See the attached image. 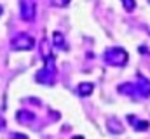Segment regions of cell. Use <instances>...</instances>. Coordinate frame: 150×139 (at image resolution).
Masks as SVG:
<instances>
[{
  "label": "cell",
  "mask_w": 150,
  "mask_h": 139,
  "mask_svg": "<svg viewBox=\"0 0 150 139\" xmlns=\"http://www.w3.org/2000/svg\"><path fill=\"white\" fill-rule=\"evenodd\" d=\"M2 12H4V9H2V5H0V16H2Z\"/></svg>",
  "instance_id": "2e32d148"
},
{
  "label": "cell",
  "mask_w": 150,
  "mask_h": 139,
  "mask_svg": "<svg viewBox=\"0 0 150 139\" xmlns=\"http://www.w3.org/2000/svg\"><path fill=\"white\" fill-rule=\"evenodd\" d=\"M19 9H21V18L25 21H33L37 16V5L33 0H21L19 2Z\"/></svg>",
  "instance_id": "277c9868"
},
{
  "label": "cell",
  "mask_w": 150,
  "mask_h": 139,
  "mask_svg": "<svg viewBox=\"0 0 150 139\" xmlns=\"http://www.w3.org/2000/svg\"><path fill=\"white\" fill-rule=\"evenodd\" d=\"M44 59V68L40 70L37 73V82L40 84H44V85H52L54 84V80H56V68H54V58H52V54H49V56H45V58H42Z\"/></svg>",
  "instance_id": "6da1fadb"
},
{
  "label": "cell",
  "mask_w": 150,
  "mask_h": 139,
  "mask_svg": "<svg viewBox=\"0 0 150 139\" xmlns=\"http://www.w3.org/2000/svg\"><path fill=\"white\" fill-rule=\"evenodd\" d=\"M52 44L58 47V49H67V42H65V35L61 33V32H54L52 33Z\"/></svg>",
  "instance_id": "52a82bcc"
},
{
  "label": "cell",
  "mask_w": 150,
  "mask_h": 139,
  "mask_svg": "<svg viewBox=\"0 0 150 139\" xmlns=\"http://www.w3.org/2000/svg\"><path fill=\"white\" fill-rule=\"evenodd\" d=\"M127 120L134 124V129L136 131H147L149 129V122H145V120H136V117H131V115L127 117Z\"/></svg>",
  "instance_id": "ba28073f"
},
{
  "label": "cell",
  "mask_w": 150,
  "mask_h": 139,
  "mask_svg": "<svg viewBox=\"0 0 150 139\" xmlns=\"http://www.w3.org/2000/svg\"><path fill=\"white\" fill-rule=\"evenodd\" d=\"M108 129H110L112 132H115V134H120V132H122V127H120V124H119L115 118H110V120H108Z\"/></svg>",
  "instance_id": "30bf717a"
},
{
  "label": "cell",
  "mask_w": 150,
  "mask_h": 139,
  "mask_svg": "<svg viewBox=\"0 0 150 139\" xmlns=\"http://www.w3.org/2000/svg\"><path fill=\"white\" fill-rule=\"evenodd\" d=\"M105 63L110 66H124L127 63V52L122 47H110L105 51Z\"/></svg>",
  "instance_id": "7a4b0ae2"
},
{
  "label": "cell",
  "mask_w": 150,
  "mask_h": 139,
  "mask_svg": "<svg viewBox=\"0 0 150 139\" xmlns=\"http://www.w3.org/2000/svg\"><path fill=\"white\" fill-rule=\"evenodd\" d=\"M93 91H94V85H93L91 82H84V84H80V85H79V89H77L79 96H82V98L91 96V94H93Z\"/></svg>",
  "instance_id": "8992f818"
},
{
  "label": "cell",
  "mask_w": 150,
  "mask_h": 139,
  "mask_svg": "<svg viewBox=\"0 0 150 139\" xmlns=\"http://www.w3.org/2000/svg\"><path fill=\"white\" fill-rule=\"evenodd\" d=\"M11 139H28V138H26L25 134H12V136H11Z\"/></svg>",
  "instance_id": "4fadbf2b"
},
{
  "label": "cell",
  "mask_w": 150,
  "mask_h": 139,
  "mask_svg": "<svg viewBox=\"0 0 150 139\" xmlns=\"http://www.w3.org/2000/svg\"><path fill=\"white\" fill-rule=\"evenodd\" d=\"M33 47H35V40L26 33H18L11 38L12 51H32Z\"/></svg>",
  "instance_id": "3957f363"
},
{
  "label": "cell",
  "mask_w": 150,
  "mask_h": 139,
  "mask_svg": "<svg viewBox=\"0 0 150 139\" xmlns=\"http://www.w3.org/2000/svg\"><path fill=\"white\" fill-rule=\"evenodd\" d=\"M74 139H84V138H82V136H75Z\"/></svg>",
  "instance_id": "9a60e30c"
},
{
  "label": "cell",
  "mask_w": 150,
  "mask_h": 139,
  "mask_svg": "<svg viewBox=\"0 0 150 139\" xmlns=\"http://www.w3.org/2000/svg\"><path fill=\"white\" fill-rule=\"evenodd\" d=\"M4 124H5V122H4V118H2V117H0V129H2V127H4Z\"/></svg>",
  "instance_id": "5bb4252c"
},
{
  "label": "cell",
  "mask_w": 150,
  "mask_h": 139,
  "mask_svg": "<svg viewBox=\"0 0 150 139\" xmlns=\"http://www.w3.org/2000/svg\"><path fill=\"white\" fill-rule=\"evenodd\" d=\"M136 92H138V96H150V82L149 80H145L143 77H140V84L136 85Z\"/></svg>",
  "instance_id": "5b68a950"
},
{
  "label": "cell",
  "mask_w": 150,
  "mask_h": 139,
  "mask_svg": "<svg viewBox=\"0 0 150 139\" xmlns=\"http://www.w3.org/2000/svg\"><path fill=\"white\" fill-rule=\"evenodd\" d=\"M70 2H72V0H51L52 7H59V9L68 7V5H70Z\"/></svg>",
  "instance_id": "8fae6325"
},
{
  "label": "cell",
  "mask_w": 150,
  "mask_h": 139,
  "mask_svg": "<svg viewBox=\"0 0 150 139\" xmlns=\"http://www.w3.org/2000/svg\"><path fill=\"white\" fill-rule=\"evenodd\" d=\"M120 2H122V5H124V9H126L127 12L134 11V7H136V2H134V0H120Z\"/></svg>",
  "instance_id": "7c38bea8"
},
{
  "label": "cell",
  "mask_w": 150,
  "mask_h": 139,
  "mask_svg": "<svg viewBox=\"0 0 150 139\" xmlns=\"http://www.w3.org/2000/svg\"><path fill=\"white\" fill-rule=\"evenodd\" d=\"M18 120L23 122V124H30V122L33 120V115H32L30 111H19V113H18Z\"/></svg>",
  "instance_id": "9c48e42d"
}]
</instances>
